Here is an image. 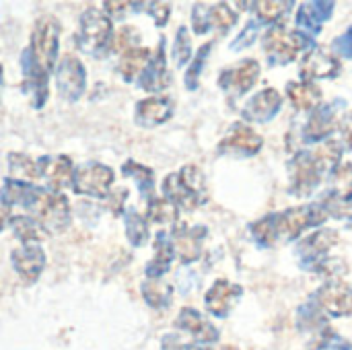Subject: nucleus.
<instances>
[{"mask_svg": "<svg viewBox=\"0 0 352 350\" xmlns=\"http://www.w3.org/2000/svg\"><path fill=\"white\" fill-rule=\"evenodd\" d=\"M60 21L54 14H43L35 21L31 43L21 54L23 91L33 95V107L41 109L47 101V78L58 62L60 50Z\"/></svg>", "mask_w": 352, "mask_h": 350, "instance_id": "obj_1", "label": "nucleus"}, {"mask_svg": "<svg viewBox=\"0 0 352 350\" xmlns=\"http://www.w3.org/2000/svg\"><path fill=\"white\" fill-rule=\"evenodd\" d=\"M163 198L175 208L196 210L206 202V182L204 173L196 165H186L177 173H169L163 179Z\"/></svg>", "mask_w": 352, "mask_h": 350, "instance_id": "obj_2", "label": "nucleus"}, {"mask_svg": "<svg viewBox=\"0 0 352 350\" xmlns=\"http://www.w3.org/2000/svg\"><path fill=\"white\" fill-rule=\"evenodd\" d=\"M27 210L33 215V219L43 227L47 235H60L72 223L68 198L62 192H52L41 186L37 188L35 198Z\"/></svg>", "mask_w": 352, "mask_h": 350, "instance_id": "obj_3", "label": "nucleus"}, {"mask_svg": "<svg viewBox=\"0 0 352 350\" xmlns=\"http://www.w3.org/2000/svg\"><path fill=\"white\" fill-rule=\"evenodd\" d=\"M111 37H113V21L109 19V14L99 8H87L78 21V29L74 35L76 47L82 54L99 58L105 52H109Z\"/></svg>", "mask_w": 352, "mask_h": 350, "instance_id": "obj_4", "label": "nucleus"}, {"mask_svg": "<svg viewBox=\"0 0 352 350\" xmlns=\"http://www.w3.org/2000/svg\"><path fill=\"white\" fill-rule=\"evenodd\" d=\"M314 47L311 35L303 31H287L283 25L270 27L264 35V52L270 66H283L297 60L303 52Z\"/></svg>", "mask_w": 352, "mask_h": 350, "instance_id": "obj_5", "label": "nucleus"}, {"mask_svg": "<svg viewBox=\"0 0 352 350\" xmlns=\"http://www.w3.org/2000/svg\"><path fill=\"white\" fill-rule=\"evenodd\" d=\"M116 182V171L99 161H87L78 167H74L72 184L70 188L78 196H89L97 200H107L111 194V186Z\"/></svg>", "mask_w": 352, "mask_h": 350, "instance_id": "obj_6", "label": "nucleus"}, {"mask_svg": "<svg viewBox=\"0 0 352 350\" xmlns=\"http://www.w3.org/2000/svg\"><path fill=\"white\" fill-rule=\"evenodd\" d=\"M328 210L324 208L322 202L318 204H307V206H295L285 212H276V229H278V239L293 241L297 239L305 229L309 227H320L328 221Z\"/></svg>", "mask_w": 352, "mask_h": 350, "instance_id": "obj_7", "label": "nucleus"}, {"mask_svg": "<svg viewBox=\"0 0 352 350\" xmlns=\"http://www.w3.org/2000/svg\"><path fill=\"white\" fill-rule=\"evenodd\" d=\"M56 87L58 93L64 101H78L85 95L87 89V68L85 64L72 56V54H64L58 60V68H56Z\"/></svg>", "mask_w": 352, "mask_h": 350, "instance_id": "obj_8", "label": "nucleus"}, {"mask_svg": "<svg viewBox=\"0 0 352 350\" xmlns=\"http://www.w3.org/2000/svg\"><path fill=\"white\" fill-rule=\"evenodd\" d=\"M324 171L311 153H297L289 163V190L293 196H309L322 184Z\"/></svg>", "mask_w": 352, "mask_h": 350, "instance_id": "obj_9", "label": "nucleus"}, {"mask_svg": "<svg viewBox=\"0 0 352 350\" xmlns=\"http://www.w3.org/2000/svg\"><path fill=\"white\" fill-rule=\"evenodd\" d=\"M264 144V138L243 122H237L229 128L227 136L219 142V153L227 157H237V159H248L260 153Z\"/></svg>", "mask_w": 352, "mask_h": 350, "instance_id": "obj_10", "label": "nucleus"}, {"mask_svg": "<svg viewBox=\"0 0 352 350\" xmlns=\"http://www.w3.org/2000/svg\"><path fill=\"white\" fill-rule=\"evenodd\" d=\"M258 76H260L258 60L248 58V60H241L239 64L225 68L219 74V87L233 97H241L254 89V85L258 83Z\"/></svg>", "mask_w": 352, "mask_h": 350, "instance_id": "obj_11", "label": "nucleus"}, {"mask_svg": "<svg viewBox=\"0 0 352 350\" xmlns=\"http://www.w3.org/2000/svg\"><path fill=\"white\" fill-rule=\"evenodd\" d=\"M311 299L322 309V314H328L332 318L352 316V287L340 283V281L326 283L322 289L316 291V295Z\"/></svg>", "mask_w": 352, "mask_h": 350, "instance_id": "obj_12", "label": "nucleus"}, {"mask_svg": "<svg viewBox=\"0 0 352 350\" xmlns=\"http://www.w3.org/2000/svg\"><path fill=\"white\" fill-rule=\"evenodd\" d=\"M208 235V229L204 225H175L173 233H171V241H173V250L179 256L182 264H194L200 260L202 256V243Z\"/></svg>", "mask_w": 352, "mask_h": 350, "instance_id": "obj_13", "label": "nucleus"}, {"mask_svg": "<svg viewBox=\"0 0 352 350\" xmlns=\"http://www.w3.org/2000/svg\"><path fill=\"white\" fill-rule=\"evenodd\" d=\"M340 235L334 229H320L314 235L301 239L295 248L297 258L301 260L303 268H311L314 264H318L334 245H338Z\"/></svg>", "mask_w": 352, "mask_h": 350, "instance_id": "obj_14", "label": "nucleus"}, {"mask_svg": "<svg viewBox=\"0 0 352 350\" xmlns=\"http://www.w3.org/2000/svg\"><path fill=\"white\" fill-rule=\"evenodd\" d=\"M344 105L342 101H332V103H324L318 109L311 111L305 128H303V140L305 142H322L328 140V136L336 130V122H338V107Z\"/></svg>", "mask_w": 352, "mask_h": 350, "instance_id": "obj_15", "label": "nucleus"}, {"mask_svg": "<svg viewBox=\"0 0 352 350\" xmlns=\"http://www.w3.org/2000/svg\"><path fill=\"white\" fill-rule=\"evenodd\" d=\"M243 295V289L235 283H229V281H217L204 295V305H206V311L219 320H225L233 307L237 305V301L241 299Z\"/></svg>", "mask_w": 352, "mask_h": 350, "instance_id": "obj_16", "label": "nucleus"}, {"mask_svg": "<svg viewBox=\"0 0 352 350\" xmlns=\"http://www.w3.org/2000/svg\"><path fill=\"white\" fill-rule=\"evenodd\" d=\"M10 264L14 268V272L27 283L33 285L39 281L47 258L45 252L41 250V245H21L19 250L10 252Z\"/></svg>", "mask_w": 352, "mask_h": 350, "instance_id": "obj_17", "label": "nucleus"}, {"mask_svg": "<svg viewBox=\"0 0 352 350\" xmlns=\"http://www.w3.org/2000/svg\"><path fill=\"white\" fill-rule=\"evenodd\" d=\"M169 83H171V76H169L167 58H165V39L161 37L159 47L155 50V54H151L144 70L140 72L138 87L144 89L146 93H161L169 87Z\"/></svg>", "mask_w": 352, "mask_h": 350, "instance_id": "obj_18", "label": "nucleus"}, {"mask_svg": "<svg viewBox=\"0 0 352 350\" xmlns=\"http://www.w3.org/2000/svg\"><path fill=\"white\" fill-rule=\"evenodd\" d=\"M173 116V101L163 95L140 99L134 107V122L140 128H157Z\"/></svg>", "mask_w": 352, "mask_h": 350, "instance_id": "obj_19", "label": "nucleus"}, {"mask_svg": "<svg viewBox=\"0 0 352 350\" xmlns=\"http://www.w3.org/2000/svg\"><path fill=\"white\" fill-rule=\"evenodd\" d=\"M340 74V60L328 54L322 47H311L301 62V80H318V78H334Z\"/></svg>", "mask_w": 352, "mask_h": 350, "instance_id": "obj_20", "label": "nucleus"}, {"mask_svg": "<svg viewBox=\"0 0 352 350\" xmlns=\"http://www.w3.org/2000/svg\"><path fill=\"white\" fill-rule=\"evenodd\" d=\"M283 107V97L276 89H264L256 93L243 107V118L252 124L272 122Z\"/></svg>", "mask_w": 352, "mask_h": 350, "instance_id": "obj_21", "label": "nucleus"}, {"mask_svg": "<svg viewBox=\"0 0 352 350\" xmlns=\"http://www.w3.org/2000/svg\"><path fill=\"white\" fill-rule=\"evenodd\" d=\"M37 169H39V177H43L47 182V190H52V192H62L64 188H70V184H72L74 165H72L70 157H66V155L39 157Z\"/></svg>", "mask_w": 352, "mask_h": 350, "instance_id": "obj_22", "label": "nucleus"}, {"mask_svg": "<svg viewBox=\"0 0 352 350\" xmlns=\"http://www.w3.org/2000/svg\"><path fill=\"white\" fill-rule=\"evenodd\" d=\"M173 326L182 332H188L200 344H212L219 340V330L194 307H184L179 316L175 318Z\"/></svg>", "mask_w": 352, "mask_h": 350, "instance_id": "obj_23", "label": "nucleus"}, {"mask_svg": "<svg viewBox=\"0 0 352 350\" xmlns=\"http://www.w3.org/2000/svg\"><path fill=\"white\" fill-rule=\"evenodd\" d=\"M173 258H175V250H173L171 233L159 231L155 235V256L144 268L146 278L148 281H161V276H165L171 270Z\"/></svg>", "mask_w": 352, "mask_h": 350, "instance_id": "obj_24", "label": "nucleus"}, {"mask_svg": "<svg viewBox=\"0 0 352 350\" xmlns=\"http://www.w3.org/2000/svg\"><path fill=\"white\" fill-rule=\"evenodd\" d=\"M334 2H305L297 10V27L305 35H316L322 31V25L332 19L334 12Z\"/></svg>", "mask_w": 352, "mask_h": 350, "instance_id": "obj_25", "label": "nucleus"}, {"mask_svg": "<svg viewBox=\"0 0 352 350\" xmlns=\"http://www.w3.org/2000/svg\"><path fill=\"white\" fill-rule=\"evenodd\" d=\"M289 99L299 111H314L322 105V89L309 80H293L287 85Z\"/></svg>", "mask_w": 352, "mask_h": 350, "instance_id": "obj_26", "label": "nucleus"}, {"mask_svg": "<svg viewBox=\"0 0 352 350\" xmlns=\"http://www.w3.org/2000/svg\"><path fill=\"white\" fill-rule=\"evenodd\" d=\"M148 58H151V50H148V47L134 45V47H130V50L124 52V56L120 58L116 70H118V74H120L126 83H132V80L144 70Z\"/></svg>", "mask_w": 352, "mask_h": 350, "instance_id": "obj_27", "label": "nucleus"}, {"mask_svg": "<svg viewBox=\"0 0 352 350\" xmlns=\"http://www.w3.org/2000/svg\"><path fill=\"white\" fill-rule=\"evenodd\" d=\"M122 175L130 177V179L136 184V188H138L142 200L148 202V200L153 198V192H155V171H153L151 167H146V165H142V163H138V161L128 159V161L122 165Z\"/></svg>", "mask_w": 352, "mask_h": 350, "instance_id": "obj_28", "label": "nucleus"}, {"mask_svg": "<svg viewBox=\"0 0 352 350\" xmlns=\"http://www.w3.org/2000/svg\"><path fill=\"white\" fill-rule=\"evenodd\" d=\"M8 225L14 231V235L23 241V245H39V241L47 235L33 217H25V215L12 217Z\"/></svg>", "mask_w": 352, "mask_h": 350, "instance_id": "obj_29", "label": "nucleus"}, {"mask_svg": "<svg viewBox=\"0 0 352 350\" xmlns=\"http://www.w3.org/2000/svg\"><path fill=\"white\" fill-rule=\"evenodd\" d=\"M140 291H142V299L153 309H167L171 305L173 299L171 285H165L161 281H144L140 285Z\"/></svg>", "mask_w": 352, "mask_h": 350, "instance_id": "obj_30", "label": "nucleus"}, {"mask_svg": "<svg viewBox=\"0 0 352 350\" xmlns=\"http://www.w3.org/2000/svg\"><path fill=\"white\" fill-rule=\"evenodd\" d=\"M124 223H126V237L132 243V248H142L148 241V235H151L146 217L130 208L124 215Z\"/></svg>", "mask_w": 352, "mask_h": 350, "instance_id": "obj_31", "label": "nucleus"}, {"mask_svg": "<svg viewBox=\"0 0 352 350\" xmlns=\"http://www.w3.org/2000/svg\"><path fill=\"white\" fill-rule=\"evenodd\" d=\"M179 219V208H175L169 200L165 198H151L148 208H146V221L157 223V225H177Z\"/></svg>", "mask_w": 352, "mask_h": 350, "instance_id": "obj_32", "label": "nucleus"}, {"mask_svg": "<svg viewBox=\"0 0 352 350\" xmlns=\"http://www.w3.org/2000/svg\"><path fill=\"white\" fill-rule=\"evenodd\" d=\"M314 159H316V163L320 165V169L326 173V171H334L338 165H340V157H342V144L338 142V140H332V138H328V140H324L314 153Z\"/></svg>", "mask_w": 352, "mask_h": 350, "instance_id": "obj_33", "label": "nucleus"}, {"mask_svg": "<svg viewBox=\"0 0 352 350\" xmlns=\"http://www.w3.org/2000/svg\"><path fill=\"white\" fill-rule=\"evenodd\" d=\"M256 12H258V21L262 25H272L278 27L280 21L289 14V10L293 8V2H256L254 4Z\"/></svg>", "mask_w": 352, "mask_h": 350, "instance_id": "obj_34", "label": "nucleus"}, {"mask_svg": "<svg viewBox=\"0 0 352 350\" xmlns=\"http://www.w3.org/2000/svg\"><path fill=\"white\" fill-rule=\"evenodd\" d=\"M252 237L262 245V248H272L278 241V229H276V212L262 217L254 225H250Z\"/></svg>", "mask_w": 352, "mask_h": 350, "instance_id": "obj_35", "label": "nucleus"}, {"mask_svg": "<svg viewBox=\"0 0 352 350\" xmlns=\"http://www.w3.org/2000/svg\"><path fill=\"white\" fill-rule=\"evenodd\" d=\"M8 169H10V177L12 179L29 182V179H37L39 177L37 161H33L31 157H27L23 153H10L8 155Z\"/></svg>", "mask_w": 352, "mask_h": 350, "instance_id": "obj_36", "label": "nucleus"}, {"mask_svg": "<svg viewBox=\"0 0 352 350\" xmlns=\"http://www.w3.org/2000/svg\"><path fill=\"white\" fill-rule=\"evenodd\" d=\"M332 196L338 200L351 202L352 200V163L338 165L332 171Z\"/></svg>", "mask_w": 352, "mask_h": 350, "instance_id": "obj_37", "label": "nucleus"}, {"mask_svg": "<svg viewBox=\"0 0 352 350\" xmlns=\"http://www.w3.org/2000/svg\"><path fill=\"white\" fill-rule=\"evenodd\" d=\"M210 50H212V43H204V45L198 50V54L194 56V60L190 62V66H188V70H186V74H184V83H186V89H188V91H196V89H198V85H200V74H202V70H204V64H206V58H208Z\"/></svg>", "mask_w": 352, "mask_h": 350, "instance_id": "obj_38", "label": "nucleus"}, {"mask_svg": "<svg viewBox=\"0 0 352 350\" xmlns=\"http://www.w3.org/2000/svg\"><path fill=\"white\" fill-rule=\"evenodd\" d=\"M237 19H239V14L225 2H219L214 6H210V25L217 27L221 33H227L231 27H235Z\"/></svg>", "mask_w": 352, "mask_h": 350, "instance_id": "obj_39", "label": "nucleus"}, {"mask_svg": "<svg viewBox=\"0 0 352 350\" xmlns=\"http://www.w3.org/2000/svg\"><path fill=\"white\" fill-rule=\"evenodd\" d=\"M173 60L175 66H186L188 62H192V39H190V31L188 27H179L175 33V43H173Z\"/></svg>", "mask_w": 352, "mask_h": 350, "instance_id": "obj_40", "label": "nucleus"}, {"mask_svg": "<svg viewBox=\"0 0 352 350\" xmlns=\"http://www.w3.org/2000/svg\"><path fill=\"white\" fill-rule=\"evenodd\" d=\"M192 27H194V33L196 35H206L212 25H210V6L198 2L194 4V10H192Z\"/></svg>", "mask_w": 352, "mask_h": 350, "instance_id": "obj_41", "label": "nucleus"}, {"mask_svg": "<svg viewBox=\"0 0 352 350\" xmlns=\"http://www.w3.org/2000/svg\"><path fill=\"white\" fill-rule=\"evenodd\" d=\"M260 21H250L243 29H241V33L235 37V41L231 43V50L233 52H237V50H243V47H250L252 43H256V37H258V33H260Z\"/></svg>", "mask_w": 352, "mask_h": 350, "instance_id": "obj_42", "label": "nucleus"}, {"mask_svg": "<svg viewBox=\"0 0 352 350\" xmlns=\"http://www.w3.org/2000/svg\"><path fill=\"white\" fill-rule=\"evenodd\" d=\"M140 8H146L144 12H148L155 19L157 27H165L169 17H171V4L169 2H140Z\"/></svg>", "mask_w": 352, "mask_h": 350, "instance_id": "obj_43", "label": "nucleus"}, {"mask_svg": "<svg viewBox=\"0 0 352 350\" xmlns=\"http://www.w3.org/2000/svg\"><path fill=\"white\" fill-rule=\"evenodd\" d=\"M136 31L132 27H120L118 31H113V37H111V45H109V52H122L124 47H134L132 41L136 39Z\"/></svg>", "mask_w": 352, "mask_h": 350, "instance_id": "obj_44", "label": "nucleus"}, {"mask_svg": "<svg viewBox=\"0 0 352 350\" xmlns=\"http://www.w3.org/2000/svg\"><path fill=\"white\" fill-rule=\"evenodd\" d=\"M311 270L322 272L326 276H340V274L346 272V264L342 260H338V258H322L318 264L311 266Z\"/></svg>", "mask_w": 352, "mask_h": 350, "instance_id": "obj_45", "label": "nucleus"}, {"mask_svg": "<svg viewBox=\"0 0 352 350\" xmlns=\"http://www.w3.org/2000/svg\"><path fill=\"white\" fill-rule=\"evenodd\" d=\"M334 52L338 58H344V60H352V25L334 39Z\"/></svg>", "mask_w": 352, "mask_h": 350, "instance_id": "obj_46", "label": "nucleus"}, {"mask_svg": "<svg viewBox=\"0 0 352 350\" xmlns=\"http://www.w3.org/2000/svg\"><path fill=\"white\" fill-rule=\"evenodd\" d=\"M161 350H210L206 347H198V344H182L177 336L167 334L161 342Z\"/></svg>", "mask_w": 352, "mask_h": 350, "instance_id": "obj_47", "label": "nucleus"}, {"mask_svg": "<svg viewBox=\"0 0 352 350\" xmlns=\"http://www.w3.org/2000/svg\"><path fill=\"white\" fill-rule=\"evenodd\" d=\"M8 221H10V217H8V208H4V206L0 204V231H4V227L8 225Z\"/></svg>", "mask_w": 352, "mask_h": 350, "instance_id": "obj_48", "label": "nucleus"}, {"mask_svg": "<svg viewBox=\"0 0 352 350\" xmlns=\"http://www.w3.org/2000/svg\"><path fill=\"white\" fill-rule=\"evenodd\" d=\"M2 72L4 70H2V64H0V95H2Z\"/></svg>", "mask_w": 352, "mask_h": 350, "instance_id": "obj_49", "label": "nucleus"}]
</instances>
